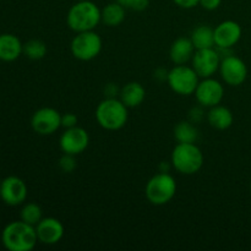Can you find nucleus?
<instances>
[{
    "instance_id": "2f4dec72",
    "label": "nucleus",
    "mask_w": 251,
    "mask_h": 251,
    "mask_svg": "<svg viewBox=\"0 0 251 251\" xmlns=\"http://www.w3.org/2000/svg\"><path fill=\"white\" fill-rule=\"evenodd\" d=\"M161 172H166V173H169V163H167V162H162V163H161Z\"/></svg>"
},
{
    "instance_id": "f257e3e1",
    "label": "nucleus",
    "mask_w": 251,
    "mask_h": 251,
    "mask_svg": "<svg viewBox=\"0 0 251 251\" xmlns=\"http://www.w3.org/2000/svg\"><path fill=\"white\" fill-rule=\"evenodd\" d=\"M1 242L10 251L32 250L38 242L36 227L24 221L9 223L2 230Z\"/></svg>"
},
{
    "instance_id": "f3484780",
    "label": "nucleus",
    "mask_w": 251,
    "mask_h": 251,
    "mask_svg": "<svg viewBox=\"0 0 251 251\" xmlns=\"http://www.w3.org/2000/svg\"><path fill=\"white\" fill-rule=\"evenodd\" d=\"M24 53V44L11 33L0 34V60L14 61Z\"/></svg>"
},
{
    "instance_id": "f03ea898",
    "label": "nucleus",
    "mask_w": 251,
    "mask_h": 251,
    "mask_svg": "<svg viewBox=\"0 0 251 251\" xmlns=\"http://www.w3.org/2000/svg\"><path fill=\"white\" fill-rule=\"evenodd\" d=\"M102 21L100 9L91 0L77 1L70 7L66 16L68 26L74 32L93 31Z\"/></svg>"
},
{
    "instance_id": "1a4fd4ad",
    "label": "nucleus",
    "mask_w": 251,
    "mask_h": 251,
    "mask_svg": "<svg viewBox=\"0 0 251 251\" xmlns=\"http://www.w3.org/2000/svg\"><path fill=\"white\" fill-rule=\"evenodd\" d=\"M220 74L222 80L229 86H240L248 77V66L235 55H226L221 60Z\"/></svg>"
},
{
    "instance_id": "393cba45",
    "label": "nucleus",
    "mask_w": 251,
    "mask_h": 251,
    "mask_svg": "<svg viewBox=\"0 0 251 251\" xmlns=\"http://www.w3.org/2000/svg\"><path fill=\"white\" fill-rule=\"evenodd\" d=\"M76 156L69 153H64L59 159V168L64 172V173H73L77 167V162H76Z\"/></svg>"
},
{
    "instance_id": "b1692460",
    "label": "nucleus",
    "mask_w": 251,
    "mask_h": 251,
    "mask_svg": "<svg viewBox=\"0 0 251 251\" xmlns=\"http://www.w3.org/2000/svg\"><path fill=\"white\" fill-rule=\"evenodd\" d=\"M42 208L37 203L29 202L22 207L21 210V221L28 223V225L36 227L39 221L42 220Z\"/></svg>"
},
{
    "instance_id": "2eb2a0df",
    "label": "nucleus",
    "mask_w": 251,
    "mask_h": 251,
    "mask_svg": "<svg viewBox=\"0 0 251 251\" xmlns=\"http://www.w3.org/2000/svg\"><path fill=\"white\" fill-rule=\"evenodd\" d=\"M38 242L46 245H54L64 237V226L54 217L42 218L36 226Z\"/></svg>"
},
{
    "instance_id": "72a5a7b5",
    "label": "nucleus",
    "mask_w": 251,
    "mask_h": 251,
    "mask_svg": "<svg viewBox=\"0 0 251 251\" xmlns=\"http://www.w3.org/2000/svg\"><path fill=\"white\" fill-rule=\"evenodd\" d=\"M250 190H251V183H250Z\"/></svg>"
},
{
    "instance_id": "5701e85b",
    "label": "nucleus",
    "mask_w": 251,
    "mask_h": 251,
    "mask_svg": "<svg viewBox=\"0 0 251 251\" xmlns=\"http://www.w3.org/2000/svg\"><path fill=\"white\" fill-rule=\"evenodd\" d=\"M46 43L41 39H31L24 44V54L31 60H41L47 55Z\"/></svg>"
},
{
    "instance_id": "c85d7f7f",
    "label": "nucleus",
    "mask_w": 251,
    "mask_h": 251,
    "mask_svg": "<svg viewBox=\"0 0 251 251\" xmlns=\"http://www.w3.org/2000/svg\"><path fill=\"white\" fill-rule=\"evenodd\" d=\"M199 4L203 7L205 10H208V11H213V10L218 9L222 4V0H200Z\"/></svg>"
},
{
    "instance_id": "a878e982",
    "label": "nucleus",
    "mask_w": 251,
    "mask_h": 251,
    "mask_svg": "<svg viewBox=\"0 0 251 251\" xmlns=\"http://www.w3.org/2000/svg\"><path fill=\"white\" fill-rule=\"evenodd\" d=\"M117 1L126 10H132V11H144L150 5V0H117Z\"/></svg>"
},
{
    "instance_id": "9d476101",
    "label": "nucleus",
    "mask_w": 251,
    "mask_h": 251,
    "mask_svg": "<svg viewBox=\"0 0 251 251\" xmlns=\"http://www.w3.org/2000/svg\"><path fill=\"white\" fill-rule=\"evenodd\" d=\"M195 97L201 107L212 108L222 102L225 97V87L220 81L206 77L199 82L195 90Z\"/></svg>"
},
{
    "instance_id": "aec40b11",
    "label": "nucleus",
    "mask_w": 251,
    "mask_h": 251,
    "mask_svg": "<svg viewBox=\"0 0 251 251\" xmlns=\"http://www.w3.org/2000/svg\"><path fill=\"white\" fill-rule=\"evenodd\" d=\"M190 39L196 50H199V49L215 48V28L207 26V25L198 26L194 29L193 33H191Z\"/></svg>"
},
{
    "instance_id": "7ed1b4c3",
    "label": "nucleus",
    "mask_w": 251,
    "mask_h": 251,
    "mask_svg": "<svg viewBox=\"0 0 251 251\" xmlns=\"http://www.w3.org/2000/svg\"><path fill=\"white\" fill-rule=\"evenodd\" d=\"M96 119L103 129L117 131L126 125L129 119L127 107L117 98H105L96 109Z\"/></svg>"
},
{
    "instance_id": "6ab92c4d",
    "label": "nucleus",
    "mask_w": 251,
    "mask_h": 251,
    "mask_svg": "<svg viewBox=\"0 0 251 251\" xmlns=\"http://www.w3.org/2000/svg\"><path fill=\"white\" fill-rule=\"evenodd\" d=\"M207 122L215 129L227 130L233 125L234 117L229 108L218 104L210 108V112L207 113Z\"/></svg>"
},
{
    "instance_id": "0eeeda50",
    "label": "nucleus",
    "mask_w": 251,
    "mask_h": 251,
    "mask_svg": "<svg viewBox=\"0 0 251 251\" xmlns=\"http://www.w3.org/2000/svg\"><path fill=\"white\" fill-rule=\"evenodd\" d=\"M102 38L95 31L78 32L73 38L70 49L73 55L81 61H90L97 58L102 50Z\"/></svg>"
},
{
    "instance_id": "bb28decb",
    "label": "nucleus",
    "mask_w": 251,
    "mask_h": 251,
    "mask_svg": "<svg viewBox=\"0 0 251 251\" xmlns=\"http://www.w3.org/2000/svg\"><path fill=\"white\" fill-rule=\"evenodd\" d=\"M78 118L74 113H66L61 115V126L64 129H70V127L77 126Z\"/></svg>"
},
{
    "instance_id": "9b49d317",
    "label": "nucleus",
    "mask_w": 251,
    "mask_h": 251,
    "mask_svg": "<svg viewBox=\"0 0 251 251\" xmlns=\"http://www.w3.org/2000/svg\"><path fill=\"white\" fill-rule=\"evenodd\" d=\"M221 60L222 59L215 48L199 49L191 59V66L200 77H212L216 71L220 70Z\"/></svg>"
},
{
    "instance_id": "412c9836",
    "label": "nucleus",
    "mask_w": 251,
    "mask_h": 251,
    "mask_svg": "<svg viewBox=\"0 0 251 251\" xmlns=\"http://www.w3.org/2000/svg\"><path fill=\"white\" fill-rule=\"evenodd\" d=\"M125 12H126V9L119 2H110L100 10L102 22L109 27L119 26L125 20Z\"/></svg>"
},
{
    "instance_id": "423d86ee",
    "label": "nucleus",
    "mask_w": 251,
    "mask_h": 251,
    "mask_svg": "<svg viewBox=\"0 0 251 251\" xmlns=\"http://www.w3.org/2000/svg\"><path fill=\"white\" fill-rule=\"evenodd\" d=\"M199 77L193 66L176 65L172 70L168 71L167 82L173 92L180 96H190L195 93L199 85Z\"/></svg>"
},
{
    "instance_id": "c756f323",
    "label": "nucleus",
    "mask_w": 251,
    "mask_h": 251,
    "mask_svg": "<svg viewBox=\"0 0 251 251\" xmlns=\"http://www.w3.org/2000/svg\"><path fill=\"white\" fill-rule=\"evenodd\" d=\"M173 1L181 9H193L199 5L200 0H173Z\"/></svg>"
},
{
    "instance_id": "39448f33",
    "label": "nucleus",
    "mask_w": 251,
    "mask_h": 251,
    "mask_svg": "<svg viewBox=\"0 0 251 251\" xmlns=\"http://www.w3.org/2000/svg\"><path fill=\"white\" fill-rule=\"evenodd\" d=\"M176 179L166 172H159L152 176L145 188L147 200L154 206H163L168 203L176 196Z\"/></svg>"
},
{
    "instance_id": "f8f14e48",
    "label": "nucleus",
    "mask_w": 251,
    "mask_h": 251,
    "mask_svg": "<svg viewBox=\"0 0 251 251\" xmlns=\"http://www.w3.org/2000/svg\"><path fill=\"white\" fill-rule=\"evenodd\" d=\"M90 144V135L83 127L74 126L65 129L60 137V149L64 153L77 154L82 153Z\"/></svg>"
},
{
    "instance_id": "cd10ccee",
    "label": "nucleus",
    "mask_w": 251,
    "mask_h": 251,
    "mask_svg": "<svg viewBox=\"0 0 251 251\" xmlns=\"http://www.w3.org/2000/svg\"><path fill=\"white\" fill-rule=\"evenodd\" d=\"M203 110L202 108L200 107H194L193 109L190 110V113H189V119H190L191 123H194V124H198V123H200L201 120L203 119Z\"/></svg>"
},
{
    "instance_id": "20e7f679",
    "label": "nucleus",
    "mask_w": 251,
    "mask_h": 251,
    "mask_svg": "<svg viewBox=\"0 0 251 251\" xmlns=\"http://www.w3.org/2000/svg\"><path fill=\"white\" fill-rule=\"evenodd\" d=\"M172 166L179 173L193 176L203 166V153L195 144H178L172 152Z\"/></svg>"
},
{
    "instance_id": "ddd939ff",
    "label": "nucleus",
    "mask_w": 251,
    "mask_h": 251,
    "mask_svg": "<svg viewBox=\"0 0 251 251\" xmlns=\"http://www.w3.org/2000/svg\"><path fill=\"white\" fill-rule=\"evenodd\" d=\"M0 198L6 205L19 206L26 200V183L19 176H7L0 184Z\"/></svg>"
},
{
    "instance_id": "a211bd4d",
    "label": "nucleus",
    "mask_w": 251,
    "mask_h": 251,
    "mask_svg": "<svg viewBox=\"0 0 251 251\" xmlns=\"http://www.w3.org/2000/svg\"><path fill=\"white\" fill-rule=\"evenodd\" d=\"M146 90L140 82H129L120 90V100L127 108H136L144 103Z\"/></svg>"
},
{
    "instance_id": "dca6fc26",
    "label": "nucleus",
    "mask_w": 251,
    "mask_h": 251,
    "mask_svg": "<svg viewBox=\"0 0 251 251\" xmlns=\"http://www.w3.org/2000/svg\"><path fill=\"white\" fill-rule=\"evenodd\" d=\"M196 49L190 38L179 37L172 43L169 56L176 65H184L193 59Z\"/></svg>"
},
{
    "instance_id": "473e14b6",
    "label": "nucleus",
    "mask_w": 251,
    "mask_h": 251,
    "mask_svg": "<svg viewBox=\"0 0 251 251\" xmlns=\"http://www.w3.org/2000/svg\"><path fill=\"white\" fill-rule=\"evenodd\" d=\"M77 1H85V0H77Z\"/></svg>"
},
{
    "instance_id": "6e6552de",
    "label": "nucleus",
    "mask_w": 251,
    "mask_h": 251,
    "mask_svg": "<svg viewBox=\"0 0 251 251\" xmlns=\"http://www.w3.org/2000/svg\"><path fill=\"white\" fill-rule=\"evenodd\" d=\"M31 126L38 135H53L61 126V114L54 108H41L32 115Z\"/></svg>"
},
{
    "instance_id": "4be33fe9",
    "label": "nucleus",
    "mask_w": 251,
    "mask_h": 251,
    "mask_svg": "<svg viewBox=\"0 0 251 251\" xmlns=\"http://www.w3.org/2000/svg\"><path fill=\"white\" fill-rule=\"evenodd\" d=\"M174 139L178 144H195L199 139L198 127L190 120L178 123L174 127Z\"/></svg>"
},
{
    "instance_id": "4468645a",
    "label": "nucleus",
    "mask_w": 251,
    "mask_h": 251,
    "mask_svg": "<svg viewBox=\"0 0 251 251\" xmlns=\"http://www.w3.org/2000/svg\"><path fill=\"white\" fill-rule=\"evenodd\" d=\"M242 38V27L235 21H223L215 28V43L220 49L227 50Z\"/></svg>"
},
{
    "instance_id": "7c9ffc66",
    "label": "nucleus",
    "mask_w": 251,
    "mask_h": 251,
    "mask_svg": "<svg viewBox=\"0 0 251 251\" xmlns=\"http://www.w3.org/2000/svg\"><path fill=\"white\" fill-rule=\"evenodd\" d=\"M117 92H118V88L114 83H109V85L105 86V93L108 95L107 98H115Z\"/></svg>"
},
{
    "instance_id": "f704fd0d",
    "label": "nucleus",
    "mask_w": 251,
    "mask_h": 251,
    "mask_svg": "<svg viewBox=\"0 0 251 251\" xmlns=\"http://www.w3.org/2000/svg\"><path fill=\"white\" fill-rule=\"evenodd\" d=\"M0 184H1V181H0Z\"/></svg>"
}]
</instances>
